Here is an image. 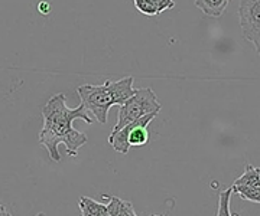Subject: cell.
Returning a JSON list of instances; mask_svg holds the SVG:
<instances>
[{
  "label": "cell",
  "mask_w": 260,
  "mask_h": 216,
  "mask_svg": "<svg viewBox=\"0 0 260 216\" xmlns=\"http://www.w3.org/2000/svg\"><path fill=\"white\" fill-rule=\"evenodd\" d=\"M107 81H109V87H110L116 105L124 104L135 95L136 88H133V82H135L133 76H124L119 81H110V79H107Z\"/></svg>",
  "instance_id": "cell-6"
},
{
  "label": "cell",
  "mask_w": 260,
  "mask_h": 216,
  "mask_svg": "<svg viewBox=\"0 0 260 216\" xmlns=\"http://www.w3.org/2000/svg\"><path fill=\"white\" fill-rule=\"evenodd\" d=\"M9 216H12V215H9Z\"/></svg>",
  "instance_id": "cell-18"
},
{
  "label": "cell",
  "mask_w": 260,
  "mask_h": 216,
  "mask_svg": "<svg viewBox=\"0 0 260 216\" xmlns=\"http://www.w3.org/2000/svg\"><path fill=\"white\" fill-rule=\"evenodd\" d=\"M152 216H165V215H152Z\"/></svg>",
  "instance_id": "cell-17"
},
{
  "label": "cell",
  "mask_w": 260,
  "mask_h": 216,
  "mask_svg": "<svg viewBox=\"0 0 260 216\" xmlns=\"http://www.w3.org/2000/svg\"><path fill=\"white\" fill-rule=\"evenodd\" d=\"M135 6L140 13L155 16L162 13L164 10L172 9L175 6L174 0H135Z\"/></svg>",
  "instance_id": "cell-7"
},
{
  "label": "cell",
  "mask_w": 260,
  "mask_h": 216,
  "mask_svg": "<svg viewBox=\"0 0 260 216\" xmlns=\"http://www.w3.org/2000/svg\"><path fill=\"white\" fill-rule=\"evenodd\" d=\"M236 185H246L260 190V167H254L251 164H247L244 173L239 179L234 180Z\"/></svg>",
  "instance_id": "cell-11"
},
{
  "label": "cell",
  "mask_w": 260,
  "mask_h": 216,
  "mask_svg": "<svg viewBox=\"0 0 260 216\" xmlns=\"http://www.w3.org/2000/svg\"><path fill=\"white\" fill-rule=\"evenodd\" d=\"M103 197L109 199L107 203L109 216H138L133 209V203L129 200H123L120 197L112 196V195H103Z\"/></svg>",
  "instance_id": "cell-8"
},
{
  "label": "cell",
  "mask_w": 260,
  "mask_h": 216,
  "mask_svg": "<svg viewBox=\"0 0 260 216\" xmlns=\"http://www.w3.org/2000/svg\"><path fill=\"white\" fill-rule=\"evenodd\" d=\"M37 216H45V213H38Z\"/></svg>",
  "instance_id": "cell-16"
},
{
  "label": "cell",
  "mask_w": 260,
  "mask_h": 216,
  "mask_svg": "<svg viewBox=\"0 0 260 216\" xmlns=\"http://www.w3.org/2000/svg\"><path fill=\"white\" fill-rule=\"evenodd\" d=\"M44 127L38 136V141L48 150L49 157L54 161H61V154L58 146L62 143L70 157L78 156V149L88 143V137L75 130L73 122L75 120H83L87 124H93V118L88 115L83 104L77 108L67 107L65 94H56L45 104L42 108Z\"/></svg>",
  "instance_id": "cell-1"
},
{
  "label": "cell",
  "mask_w": 260,
  "mask_h": 216,
  "mask_svg": "<svg viewBox=\"0 0 260 216\" xmlns=\"http://www.w3.org/2000/svg\"><path fill=\"white\" fill-rule=\"evenodd\" d=\"M10 213L8 212V209L5 205H0V216H9Z\"/></svg>",
  "instance_id": "cell-15"
},
{
  "label": "cell",
  "mask_w": 260,
  "mask_h": 216,
  "mask_svg": "<svg viewBox=\"0 0 260 216\" xmlns=\"http://www.w3.org/2000/svg\"><path fill=\"white\" fill-rule=\"evenodd\" d=\"M251 44L254 45V48H256V52L260 55V33L256 36V38H254V40H253Z\"/></svg>",
  "instance_id": "cell-14"
},
{
  "label": "cell",
  "mask_w": 260,
  "mask_h": 216,
  "mask_svg": "<svg viewBox=\"0 0 260 216\" xmlns=\"http://www.w3.org/2000/svg\"><path fill=\"white\" fill-rule=\"evenodd\" d=\"M78 207H80L83 216H109L107 205H103L100 202H95L91 197H80Z\"/></svg>",
  "instance_id": "cell-10"
},
{
  "label": "cell",
  "mask_w": 260,
  "mask_h": 216,
  "mask_svg": "<svg viewBox=\"0 0 260 216\" xmlns=\"http://www.w3.org/2000/svg\"><path fill=\"white\" fill-rule=\"evenodd\" d=\"M77 93L80 95L81 104L87 110V113L91 114L95 118V121L106 124L110 108L113 105H116L110 87H109V81H106L103 85H80L77 88Z\"/></svg>",
  "instance_id": "cell-3"
},
{
  "label": "cell",
  "mask_w": 260,
  "mask_h": 216,
  "mask_svg": "<svg viewBox=\"0 0 260 216\" xmlns=\"http://www.w3.org/2000/svg\"><path fill=\"white\" fill-rule=\"evenodd\" d=\"M230 0H195V6L207 16L220 18L223 15Z\"/></svg>",
  "instance_id": "cell-9"
},
{
  "label": "cell",
  "mask_w": 260,
  "mask_h": 216,
  "mask_svg": "<svg viewBox=\"0 0 260 216\" xmlns=\"http://www.w3.org/2000/svg\"><path fill=\"white\" fill-rule=\"evenodd\" d=\"M156 115L158 114H148L139 120L124 125L123 128L117 130V132H112V134L107 139L109 144L117 153H121V154H127L130 147H140V146L148 144V125L152 120L156 118Z\"/></svg>",
  "instance_id": "cell-4"
},
{
  "label": "cell",
  "mask_w": 260,
  "mask_h": 216,
  "mask_svg": "<svg viewBox=\"0 0 260 216\" xmlns=\"http://www.w3.org/2000/svg\"><path fill=\"white\" fill-rule=\"evenodd\" d=\"M239 20L243 36L253 42L260 33V0H242L239 5Z\"/></svg>",
  "instance_id": "cell-5"
},
{
  "label": "cell",
  "mask_w": 260,
  "mask_h": 216,
  "mask_svg": "<svg viewBox=\"0 0 260 216\" xmlns=\"http://www.w3.org/2000/svg\"><path fill=\"white\" fill-rule=\"evenodd\" d=\"M160 111V104L158 97L152 88H139L135 91V95L124 104L119 105L117 122L113 132H117L130 122L136 121L148 114H158Z\"/></svg>",
  "instance_id": "cell-2"
},
{
  "label": "cell",
  "mask_w": 260,
  "mask_h": 216,
  "mask_svg": "<svg viewBox=\"0 0 260 216\" xmlns=\"http://www.w3.org/2000/svg\"><path fill=\"white\" fill-rule=\"evenodd\" d=\"M233 192L237 193L239 196L244 199V200H249V202H254V203H260V190L250 186H246V185H232Z\"/></svg>",
  "instance_id": "cell-12"
},
{
  "label": "cell",
  "mask_w": 260,
  "mask_h": 216,
  "mask_svg": "<svg viewBox=\"0 0 260 216\" xmlns=\"http://www.w3.org/2000/svg\"><path fill=\"white\" fill-rule=\"evenodd\" d=\"M38 10L42 13V15H49L51 13V10H52V6L45 2V0H42V2H39V5H38Z\"/></svg>",
  "instance_id": "cell-13"
}]
</instances>
